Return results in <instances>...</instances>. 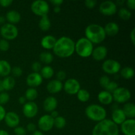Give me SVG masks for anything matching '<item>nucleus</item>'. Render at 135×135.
Returning a JSON list of instances; mask_svg holds the SVG:
<instances>
[{
  "mask_svg": "<svg viewBox=\"0 0 135 135\" xmlns=\"http://www.w3.org/2000/svg\"><path fill=\"white\" fill-rule=\"evenodd\" d=\"M75 42L69 37L62 36L57 40L53 51L57 57L67 58L75 52Z\"/></svg>",
  "mask_w": 135,
  "mask_h": 135,
  "instance_id": "obj_1",
  "label": "nucleus"
},
{
  "mask_svg": "<svg viewBox=\"0 0 135 135\" xmlns=\"http://www.w3.org/2000/svg\"><path fill=\"white\" fill-rule=\"evenodd\" d=\"M85 38L91 43L100 44L104 42L106 38L104 28L98 24H91L88 25L85 29Z\"/></svg>",
  "mask_w": 135,
  "mask_h": 135,
  "instance_id": "obj_2",
  "label": "nucleus"
},
{
  "mask_svg": "<svg viewBox=\"0 0 135 135\" xmlns=\"http://www.w3.org/2000/svg\"><path fill=\"white\" fill-rule=\"evenodd\" d=\"M92 135H119V127L111 119H105L95 125Z\"/></svg>",
  "mask_w": 135,
  "mask_h": 135,
  "instance_id": "obj_3",
  "label": "nucleus"
},
{
  "mask_svg": "<svg viewBox=\"0 0 135 135\" xmlns=\"http://www.w3.org/2000/svg\"><path fill=\"white\" fill-rule=\"evenodd\" d=\"M85 114L89 119L100 122L105 119L107 112L104 107L98 104H91L85 109Z\"/></svg>",
  "mask_w": 135,
  "mask_h": 135,
  "instance_id": "obj_4",
  "label": "nucleus"
},
{
  "mask_svg": "<svg viewBox=\"0 0 135 135\" xmlns=\"http://www.w3.org/2000/svg\"><path fill=\"white\" fill-rule=\"evenodd\" d=\"M94 50L93 44L86 38H81L75 43V51L81 57H88Z\"/></svg>",
  "mask_w": 135,
  "mask_h": 135,
  "instance_id": "obj_5",
  "label": "nucleus"
},
{
  "mask_svg": "<svg viewBox=\"0 0 135 135\" xmlns=\"http://www.w3.org/2000/svg\"><path fill=\"white\" fill-rule=\"evenodd\" d=\"M0 33L3 39L6 40H13L15 39L18 34V30L15 25L5 23L0 29Z\"/></svg>",
  "mask_w": 135,
  "mask_h": 135,
  "instance_id": "obj_6",
  "label": "nucleus"
},
{
  "mask_svg": "<svg viewBox=\"0 0 135 135\" xmlns=\"http://www.w3.org/2000/svg\"><path fill=\"white\" fill-rule=\"evenodd\" d=\"M30 9L34 14L42 17L47 15L50 11V5L47 1L44 0H36L33 1L31 4Z\"/></svg>",
  "mask_w": 135,
  "mask_h": 135,
  "instance_id": "obj_7",
  "label": "nucleus"
},
{
  "mask_svg": "<svg viewBox=\"0 0 135 135\" xmlns=\"http://www.w3.org/2000/svg\"><path fill=\"white\" fill-rule=\"evenodd\" d=\"M113 100L119 104H124L129 101L131 98V93L129 89L125 87H118L112 93Z\"/></svg>",
  "mask_w": 135,
  "mask_h": 135,
  "instance_id": "obj_8",
  "label": "nucleus"
},
{
  "mask_svg": "<svg viewBox=\"0 0 135 135\" xmlns=\"http://www.w3.org/2000/svg\"><path fill=\"white\" fill-rule=\"evenodd\" d=\"M103 71L109 75H115L121 70V64L119 62L114 59H107L102 65Z\"/></svg>",
  "mask_w": 135,
  "mask_h": 135,
  "instance_id": "obj_9",
  "label": "nucleus"
},
{
  "mask_svg": "<svg viewBox=\"0 0 135 135\" xmlns=\"http://www.w3.org/2000/svg\"><path fill=\"white\" fill-rule=\"evenodd\" d=\"M99 11L104 15L112 16L117 12V5L112 1H103L99 7Z\"/></svg>",
  "mask_w": 135,
  "mask_h": 135,
  "instance_id": "obj_10",
  "label": "nucleus"
},
{
  "mask_svg": "<svg viewBox=\"0 0 135 135\" xmlns=\"http://www.w3.org/2000/svg\"><path fill=\"white\" fill-rule=\"evenodd\" d=\"M63 88L67 94L69 95H75L80 90V84L76 79H69L63 84Z\"/></svg>",
  "mask_w": 135,
  "mask_h": 135,
  "instance_id": "obj_11",
  "label": "nucleus"
},
{
  "mask_svg": "<svg viewBox=\"0 0 135 135\" xmlns=\"http://www.w3.org/2000/svg\"><path fill=\"white\" fill-rule=\"evenodd\" d=\"M38 125L42 131H50L54 127V119L49 114L44 115L38 120Z\"/></svg>",
  "mask_w": 135,
  "mask_h": 135,
  "instance_id": "obj_12",
  "label": "nucleus"
},
{
  "mask_svg": "<svg viewBox=\"0 0 135 135\" xmlns=\"http://www.w3.org/2000/svg\"><path fill=\"white\" fill-rule=\"evenodd\" d=\"M38 112V107L34 102L25 103L22 107V113L28 119H32L36 116Z\"/></svg>",
  "mask_w": 135,
  "mask_h": 135,
  "instance_id": "obj_13",
  "label": "nucleus"
},
{
  "mask_svg": "<svg viewBox=\"0 0 135 135\" xmlns=\"http://www.w3.org/2000/svg\"><path fill=\"white\" fill-rule=\"evenodd\" d=\"M26 84L30 88H34L39 86L43 82V79L39 73H32L29 74L26 79Z\"/></svg>",
  "mask_w": 135,
  "mask_h": 135,
  "instance_id": "obj_14",
  "label": "nucleus"
},
{
  "mask_svg": "<svg viewBox=\"0 0 135 135\" xmlns=\"http://www.w3.org/2000/svg\"><path fill=\"white\" fill-rule=\"evenodd\" d=\"M121 131L125 135H135V119H126L121 125Z\"/></svg>",
  "mask_w": 135,
  "mask_h": 135,
  "instance_id": "obj_15",
  "label": "nucleus"
},
{
  "mask_svg": "<svg viewBox=\"0 0 135 135\" xmlns=\"http://www.w3.org/2000/svg\"><path fill=\"white\" fill-rule=\"evenodd\" d=\"M5 122L6 125L10 128H15L18 126L20 123V117L18 114L13 112L6 113L5 116Z\"/></svg>",
  "mask_w": 135,
  "mask_h": 135,
  "instance_id": "obj_16",
  "label": "nucleus"
},
{
  "mask_svg": "<svg viewBox=\"0 0 135 135\" xmlns=\"http://www.w3.org/2000/svg\"><path fill=\"white\" fill-rule=\"evenodd\" d=\"M108 55V49L105 46H100L95 47L92 53V56L93 59L96 61H102Z\"/></svg>",
  "mask_w": 135,
  "mask_h": 135,
  "instance_id": "obj_17",
  "label": "nucleus"
},
{
  "mask_svg": "<svg viewBox=\"0 0 135 135\" xmlns=\"http://www.w3.org/2000/svg\"><path fill=\"white\" fill-rule=\"evenodd\" d=\"M57 100L54 96H48L44 100L43 103L44 109L47 113H51L55 110L57 107Z\"/></svg>",
  "mask_w": 135,
  "mask_h": 135,
  "instance_id": "obj_18",
  "label": "nucleus"
},
{
  "mask_svg": "<svg viewBox=\"0 0 135 135\" xmlns=\"http://www.w3.org/2000/svg\"><path fill=\"white\" fill-rule=\"evenodd\" d=\"M126 116L122 109L116 108L113 111L112 114V121L117 125H121L126 120Z\"/></svg>",
  "mask_w": 135,
  "mask_h": 135,
  "instance_id": "obj_19",
  "label": "nucleus"
},
{
  "mask_svg": "<svg viewBox=\"0 0 135 135\" xmlns=\"http://www.w3.org/2000/svg\"><path fill=\"white\" fill-rule=\"evenodd\" d=\"M63 86V84H62V82L59 81L57 79H54V80H51V81L47 83L46 88L50 93L56 94L61 91Z\"/></svg>",
  "mask_w": 135,
  "mask_h": 135,
  "instance_id": "obj_20",
  "label": "nucleus"
},
{
  "mask_svg": "<svg viewBox=\"0 0 135 135\" xmlns=\"http://www.w3.org/2000/svg\"><path fill=\"white\" fill-rule=\"evenodd\" d=\"M57 39L52 35H46L41 40V46L46 50H51L54 48Z\"/></svg>",
  "mask_w": 135,
  "mask_h": 135,
  "instance_id": "obj_21",
  "label": "nucleus"
},
{
  "mask_svg": "<svg viewBox=\"0 0 135 135\" xmlns=\"http://www.w3.org/2000/svg\"><path fill=\"white\" fill-rule=\"evenodd\" d=\"M104 28L106 36L108 35L109 36H114L119 32V26L114 22H109L107 23Z\"/></svg>",
  "mask_w": 135,
  "mask_h": 135,
  "instance_id": "obj_22",
  "label": "nucleus"
},
{
  "mask_svg": "<svg viewBox=\"0 0 135 135\" xmlns=\"http://www.w3.org/2000/svg\"><path fill=\"white\" fill-rule=\"evenodd\" d=\"M98 100L103 105H109L113 101L112 94L106 90L101 91L98 95Z\"/></svg>",
  "mask_w": 135,
  "mask_h": 135,
  "instance_id": "obj_23",
  "label": "nucleus"
},
{
  "mask_svg": "<svg viewBox=\"0 0 135 135\" xmlns=\"http://www.w3.org/2000/svg\"><path fill=\"white\" fill-rule=\"evenodd\" d=\"M6 21H7L8 23L15 25L20 22L21 19V15L17 11L11 10L6 13L5 16Z\"/></svg>",
  "mask_w": 135,
  "mask_h": 135,
  "instance_id": "obj_24",
  "label": "nucleus"
},
{
  "mask_svg": "<svg viewBox=\"0 0 135 135\" xmlns=\"http://www.w3.org/2000/svg\"><path fill=\"white\" fill-rule=\"evenodd\" d=\"M122 110L123 111L126 117L129 119H134L135 117V105L133 103H127L124 105Z\"/></svg>",
  "mask_w": 135,
  "mask_h": 135,
  "instance_id": "obj_25",
  "label": "nucleus"
},
{
  "mask_svg": "<svg viewBox=\"0 0 135 135\" xmlns=\"http://www.w3.org/2000/svg\"><path fill=\"white\" fill-rule=\"evenodd\" d=\"M11 66L8 61L0 60V76H7L11 71Z\"/></svg>",
  "mask_w": 135,
  "mask_h": 135,
  "instance_id": "obj_26",
  "label": "nucleus"
},
{
  "mask_svg": "<svg viewBox=\"0 0 135 135\" xmlns=\"http://www.w3.org/2000/svg\"><path fill=\"white\" fill-rule=\"evenodd\" d=\"M38 26L40 29L42 31H47L51 28V21L49 18L48 16H43L41 17L40 20L38 22Z\"/></svg>",
  "mask_w": 135,
  "mask_h": 135,
  "instance_id": "obj_27",
  "label": "nucleus"
},
{
  "mask_svg": "<svg viewBox=\"0 0 135 135\" xmlns=\"http://www.w3.org/2000/svg\"><path fill=\"white\" fill-rule=\"evenodd\" d=\"M2 84L4 90L9 91L15 86V80L12 76H7L2 80Z\"/></svg>",
  "mask_w": 135,
  "mask_h": 135,
  "instance_id": "obj_28",
  "label": "nucleus"
},
{
  "mask_svg": "<svg viewBox=\"0 0 135 135\" xmlns=\"http://www.w3.org/2000/svg\"><path fill=\"white\" fill-rule=\"evenodd\" d=\"M40 74L42 76V79H50L54 76V70L51 66L46 65L45 67H42Z\"/></svg>",
  "mask_w": 135,
  "mask_h": 135,
  "instance_id": "obj_29",
  "label": "nucleus"
},
{
  "mask_svg": "<svg viewBox=\"0 0 135 135\" xmlns=\"http://www.w3.org/2000/svg\"><path fill=\"white\" fill-rule=\"evenodd\" d=\"M40 60L42 63L49 65L54 61V56L49 51H43L39 55Z\"/></svg>",
  "mask_w": 135,
  "mask_h": 135,
  "instance_id": "obj_30",
  "label": "nucleus"
},
{
  "mask_svg": "<svg viewBox=\"0 0 135 135\" xmlns=\"http://www.w3.org/2000/svg\"><path fill=\"white\" fill-rule=\"evenodd\" d=\"M120 74L121 76L123 79L129 80V79H132L134 75V71L132 67H125L123 68L122 69L120 70Z\"/></svg>",
  "mask_w": 135,
  "mask_h": 135,
  "instance_id": "obj_31",
  "label": "nucleus"
},
{
  "mask_svg": "<svg viewBox=\"0 0 135 135\" xmlns=\"http://www.w3.org/2000/svg\"><path fill=\"white\" fill-rule=\"evenodd\" d=\"M38 91L34 88H29L25 92V97L29 102H33L38 97Z\"/></svg>",
  "mask_w": 135,
  "mask_h": 135,
  "instance_id": "obj_32",
  "label": "nucleus"
},
{
  "mask_svg": "<svg viewBox=\"0 0 135 135\" xmlns=\"http://www.w3.org/2000/svg\"><path fill=\"white\" fill-rule=\"evenodd\" d=\"M76 94H77L78 100L81 102H86L89 100L90 97V93L86 90L81 89V88Z\"/></svg>",
  "mask_w": 135,
  "mask_h": 135,
  "instance_id": "obj_33",
  "label": "nucleus"
},
{
  "mask_svg": "<svg viewBox=\"0 0 135 135\" xmlns=\"http://www.w3.org/2000/svg\"><path fill=\"white\" fill-rule=\"evenodd\" d=\"M131 12L126 8H121L118 11V16L123 21H128L131 17Z\"/></svg>",
  "mask_w": 135,
  "mask_h": 135,
  "instance_id": "obj_34",
  "label": "nucleus"
},
{
  "mask_svg": "<svg viewBox=\"0 0 135 135\" xmlns=\"http://www.w3.org/2000/svg\"><path fill=\"white\" fill-rule=\"evenodd\" d=\"M66 119L62 116H58L54 119V126L59 129H63L66 125Z\"/></svg>",
  "mask_w": 135,
  "mask_h": 135,
  "instance_id": "obj_35",
  "label": "nucleus"
},
{
  "mask_svg": "<svg viewBox=\"0 0 135 135\" xmlns=\"http://www.w3.org/2000/svg\"><path fill=\"white\" fill-rule=\"evenodd\" d=\"M118 84L115 81H110L106 88H105V90L108 91L109 93L112 94L117 88H118Z\"/></svg>",
  "mask_w": 135,
  "mask_h": 135,
  "instance_id": "obj_36",
  "label": "nucleus"
},
{
  "mask_svg": "<svg viewBox=\"0 0 135 135\" xmlns=\"http://www.w3.org/2000/svg\"><path fill=\"white\" fill-rule=\"evenodd\" d=\"M110 81H111L110 79H109L108 76H106V75H104V76L100 77V80H99V83H100V85L103 88L105 89Z\"/></svg>",
  "mask_w": 135,
  "mask_h": 135,
  "instance_id": "obj_37",
  "label": "nucleus"
},
{
  "mask_svg": "<svg viewBox=\"0 0 135 135\" xmlns=\"http://www.w3.org/2000/svg\"><path fill=\"white\" fill-rule=\"evenodd\" d=\"M9 94L7 93V92H2L0 93V105H4V104H6L9 101Z\"/></svg>",
  "mask_w": 135,
  "mask_h": 135,
  "instance_id": "obj_38",
  "label": "nucleus"
},
{
  "mask_svg": "<svg viewBox=\"0 0 135 135\" xmlns=\"http://www.w3.org/2000/svg\"><path fill=\"white\" fill-rule=\"evenodd\" d=\"M9 42L5 39L0 40V51H7L9 49Z\"/></svg>",
  "mask_w": 135,
  "mask_h": 135,
  "instance_id": "obj_39",
  "label": "nucleus"
},
{
  "mask_svg": "<svg viewBox=\"0 0 135 135\" xmlns=\"http://www.w3.org/2000/svg\"><path fill=\"white\" fill-rule=\"evenodd\" d=\"M13 75L16 77H18V76H21L22 75V69H21V67H18V66H16V67H13L11 68V71Z\"/></svg>",
  "mask_w": 135,
  "mask_h": 135,
  "instance_id": "obj_40",
  "label": "nucleus"
},
{
  "mask_svg": "<svg viewBox=\"0 0 135 135\" xmlns=\"http://www.w3.org/2000/svg\"><path fill=\"white\" fill-rule=\"evenodd\" d=\"M42 69L40 62L35 61L32 64V70L34 73H39Z\"/></svg>",
  "mask_w": 135,
  "mask_h": 135,
  "instance_id": "obj_41",
  "label": "nucleus"
},
{
  "mask_svg": "<svg viewBox=\"0 0 135 135\" xmlns=\"http://www.w3.org/2000/svg\"><path fill=\"white\" fill-rule=\"evenodd\" d=\"M14 133L16 135H26V131L22 127H17L15 128Z\"/></svg>",
  "mask_w": 135,
  "mask_h": 135,
  "instance_id": "obj_42",
  "label": "nucleus"
},
{
  "mask_svg": "<svg viewBox=\"0 0 135 135\" xmlns=\"http://www.w3.org/2000/svg\"><path fill=\"white\" fill-rule=\"evenodd\" d=\"M84 4H85V6L88 9H93L96 7L97 1L96 0H86Z\"/></svg>",
  "mask_w": 135,
  "mask_h": 135,
  "instance_id": "obj_43",
  "label": "nucleus"
},
{
  "mask_svg": "<svg viewBox=\"0 0 135 135\" xmlns=\"http://www.w3.org/2000/svg\"><path fill=\"white\" fill-rule=\"evenodd\" d=\"M57 80H59V81L62 82L63 80H64L66 79V76H67V74L64 71H59L57 73Z\"/></svg>",
  "mask_w": 135,
  "mask_h": 135,
  "instance_id": "obj_44",
  "label": "nucleus"
},
{
  "mask_svg": "<svg viewBox=\"0 0 135 135\" xmlns=\"http://www.w3.org/2000/svg\"><path fill=\"white\" fill-rule=\"evenodd\" d=\"M13 3L12 0H0V5L3 7H7Z\"/></svg>",
  "mask_w": 135,
  "mask_h": 135,
  "instance_id": "obj_45",
  "label": "nucleus"
},
{
  "mask_svg": "<svg viewBox=\"0 0 135 135\" xmlns=\"http://www.w3.org/2000/svg\"><path fill=\"white\" fill-rule=\"evenodd\" d=\"M5 115H6V111H5V108H3V105H0V121L4 119Z\"/></svg>",
  "mask_w": 135,
  "mask_h": 135,
  "instance_id": "obj_46",
  "label": "nucleus"
},
{
  "mask_svg": "<svg viewBox=\"0 0 135 135\" xmlns=\"http://www.w3.org/2000/svg\"><path fill=\"white\" fill-rule=\"evenodd\" d=\"M127 5L131 10L135 9V0H128L127 1Z\"/></svg>",
  "mask_w": 135,
  "mask_h": 135,
  "instance_id": "obj_47",
  "label": "nucleus"
},
{
  "mask_svg": "<svg viewBox=\"0 0 135 135\" xmlns=\"http://www.w3.org/2000/svg\"><path fill=\"white\" fill-rule=\"evenodd\" d=\"M26 129H27L28 131L29 132H34L36 131V125L35 124L32 123H30L26 126Z\"/></svg>",
  "mask_w": 135,
  "mask_h": 135,
  "instance_id": "obj_48",
  "label": "nucleus"
},
{
  "mask_svg": "<svg viewBox=\"0 0 135 135\" xmlns=\"http://www.w3.org/2000/svg\"><path fill=\"white\" fill-rule=\"evenodd\" d=\"M50 2H51V4H53V5H54V7L55 6L60 7L61 5L63 4V0H51Z\"/></svg>",
  "mask_w": 135,
  "mask_h": 135,
  "instance_id": "obj_49",
  "label": "nucleus"
},
{
  "mask_svg": "<svg viewBox=\"0 0 135 135\" xmlns=\"http://www.w3.org/2000/svg\"><path fill=\"white\" fill-rule=\"evenodd\" d=\"M130 39L131 41L132 44L133 45L135 44V28H133V30H131L130 34Z\"/></svg>",
  "mask_w": 135,
  "mask_h": 135,
  "instance_id": "obj_50",
  "label": "nucleus"
},
{
  "mask_svg": "<svg viewBox=\"0 0 135 135\" xmlns=\"http://www.w3.org/2000/svg\"><path fill=\"white\" fill-rule=\"evenodd\" d=\"M50 116H51L53 119H55L59 116V113H58V112H57V111L54 110L50 113Z\"/></svg>",
  "mask_w": 135,
  "mask_h": 135,
  "instance_id": "obj_51",
  "label": "nucleus"
},
{
  "mask_svg": "<svg viewBox=\"0 0 135 135\" xmlns=\"http://www.w3.org/2000/svg\"><path fill=\"white\" fill-rule=\"evenodd\" d=\"M18 103L21 104H22V105H24V104L26 103V98H25V96H21V97H19V98H18Z\"/></svg>",
  "mask_w": 135,
  "mask_h": 135,
  "instance_id": "obj_52",
  "label": "nucleus"
},
{
  "mask_svg": "<svg viewBox=\"0 0 135 135\" xmlns=\"http://www.w3.org/2000/svg\"><path fill=\"white\" fill-rule=\"evenodd\" d=\"M61 11V7L55 6L54 8V12L55 13H59Z\"/></svg>",
  "mask_w": 135,
  "mask_h": 135,
  "instance_id": "obj_53",
  "label": "nucleus"
},
{
  "mask_svg": "<svg viewBox=\"0 0 135 135\" xmlns=\"http://www.w3.org/2000/svg\"><path fill=\"white\" fill-rule=\"evenodd\" d=\"M5 21H6V18L3 16H0V25H3L5 24Z\"/></svg>",
  "mask_w": 135,
  "mask_h": 135,
  "instance_id": "obj_54",
  "label": "nucleus"
},
{
  "mask_svg": "<svg viewBox=\"0 0 135 135\" xmlns=\"http://www.w3.org/2000/svg\"><path fill=\"white\" fill-rule=\"evenodd\" d=\"M0 135H9V134L7 131L3 130V129H0Z\"/></svg>",
  "mask_w": 135,
  "mask_h": 135,
  "instance_id": "obj_55",
  "label": "nucleus"
},
{
  "mask_svg": "<svg viewBox=\"0 0 135 135\" xmlns=\"http://www.w3.org/2000/svg\"><path fill=\"white\" fill-rule=\"evenodd\" d=\"M32 135H44V134L42 133V132L40 131H36V130L35 131L33 132Z\"/></svg>",
  "mask_w": 135,
  "mask_h": 135,
  "instance_id": "obj_56",
  "label": "nucleus"
},
{
  "mask_svg": "<svg viewBox=\"0 0 135 135\" xmlns=\"http://www.w3.org/2000/svg\"><path fill=\"white\" fill-rule=\"evenodd\" d=\"M3 84H2V80H0V93L2 92L3 91Z\"/></svg>",
  "mask_w": 135,
  "mask_h": 135,
  "instance_id": "obj_57",
  "label": "nucleus"
},
{
  "mask_svg": "<svg viewBox=\"0 0 135 135\" xmlns=\"http://www.w3.org/2000/svg\"><path fill=\"white\" fill-rule=\"evenodd\" d=\"M124 2H125V1H121V0H119V1H117V5H122L124 3ZM117 4H116V5H117Z\"/></svg>",
  "mask_w": 135,
  "mask_h": 135,
  "instance_id": "obj_58",
  "label": "nucleus"
}]
</instances>
